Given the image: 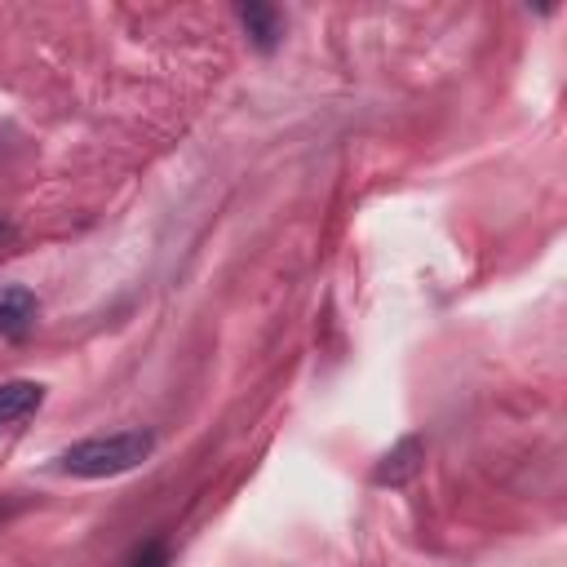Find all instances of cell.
I'll list each match as a JSON object with an SVG mask.
<instances>
[{
	"mask_svg": "<svg viewBox=\"0 0 567 567\" xmlns=\"http://www.w3.org/2000/svg\"><path fill=\"white\" fill-rule=\"evenodd\" d=\"M151 452H155V430L133 425V430L93 434V439H80L71 447H62L58 470L71 474V478H115V474L137 470Z\"/></svg>",
	"mask_w": 567,
	"mask_h": 567,
	"instance_id": "obj_1",
	"label": "cell"
},
{
	"mask_svg": "<svg viewBox=\"0 0 567 567\" xmlns=\"http://www.w3.org/2000/svg\"><path fill=\"white\" fill-rule=\"evenodd\" d=\"M425 470V434H403L377 465H372V487H408Z\"/></svg>",
	"mask_w": 567,
	"mask_h": 567,
	"instance_id": "obj_2",
	"label": "cell"
},
{
	"mask_svg": "<svg viewBox=\"0 0 567 567\" xmlns=\"http://www.w3.org/2000/svg\"><path fill=\"white\" fill-rule=\"evenodd\" d=\"M35 315H40V301L27 284L0 288V337L4 341H22L35 328Z\"/></svg>",
	"mask_w": 567,
	"mask_h": 567,
	"instance_id": "obj_3",
	"label": "cell"
},
{
	"mask_svg": "<svg viewBox=\"0 0 567 567\" xmlns=\"http://www.w3.org/2000/svg\"><path fill=\"white\" fill-rule=\"evenodd\" d=\"M239 22H244V31H248V40H252V49L257 53H275L279 49V40H284V13L275 9V4H239Z\"/></svg>",
	"mask_w": 567,
	"mask_h": 567,
	"instance_id": "obj_4",
	"label": "cell"
},
{
	"mask_svg": "<svg viewBox=\"0 0 567 567\" xmlns=\"http://www.w3.org/2000/svg\"><path fill=\"white\" fill-rule=\"evenodd\" d=\"M40 403H44L40 381H0V425H13L22 416H31Z\"/></svg>",
	"mask_w": 567,
	"mask_h": 567,
	"instance_id": "obj_5",
	"label": "cell"
},
{
	"mask_svg": "<svg viewBox=\"0 0 567 567\" xmlns=\"http://www.w3.org/2000/svg\"><path fill=\"white\" fill-rule=\"evenodd\" d=\"M124 567H168V545L164 540H146L133 549V558Z\"/></svg>",
	"mask_w": 567,
	"mask_h": 567,
	"instance_id": "obj_6",
	"label": "cell"
},
{
	"mask_svg": "<svg viewBox=\"0 0 567 567\" xmlns=\"http://www.w3.org/2000/svg\"><path fill=\"white\" fill-rule=\"evenodd\" d=\"M9 235H13V226H9V217L0 213V239H9Z\"/></svg>",
	"mask_w": 567,
	"mask_h": 567,
	"instance_id": "obj_7",
	"label": "cell"
}]
</instances>
